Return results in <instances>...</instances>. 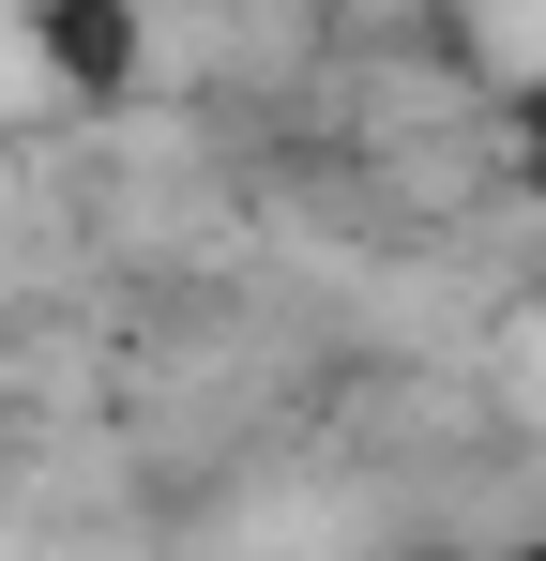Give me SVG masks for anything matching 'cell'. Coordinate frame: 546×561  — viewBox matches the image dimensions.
<instances>
[{
    "instance_id": "1",
    "label": "cell",
    "mask_w": 546,
    "mask_h": 561,
    "mask_svg": "<svg viewBox=\"0 0 546 561\" xmlns=\"http://www.w3.org/2000/svg\"><path fill=\"white\" fill-rule=\"evenodd\" d=\"M31 61H46L77 106H106V92H137L152 46H137V15H106V0H46V15H31Z\"/></svg>"
},
{
    "instance_id": "2",
    "label": "cell",
    "mask_w": 546,
    "mask_h": 561,
    "mask_svg": "<svg viewBox=\"0 0 546 561\" xmlns=\"http://www.w3.org/2000/svg\"><path fill=\"white\" fill-rule=\"evenodd\" d=\"M501 152H516V197L546 213V92H516V106H501Z\"/></svg>"
},
{
    "instance_id": "3",
    "label": "cell",
    "mask_w": 546,
    "mask_h": 561,
    "mask_svg": "<svg viewBox=\"0 0 546 561\" xmlns=\"http://www.w3.org/2000/svg\"><path fill=\"white\" fill-rule=\"evenodd\" d=\"M516 561H546V547H516Z\"/></svg>"
}]
</instances>
